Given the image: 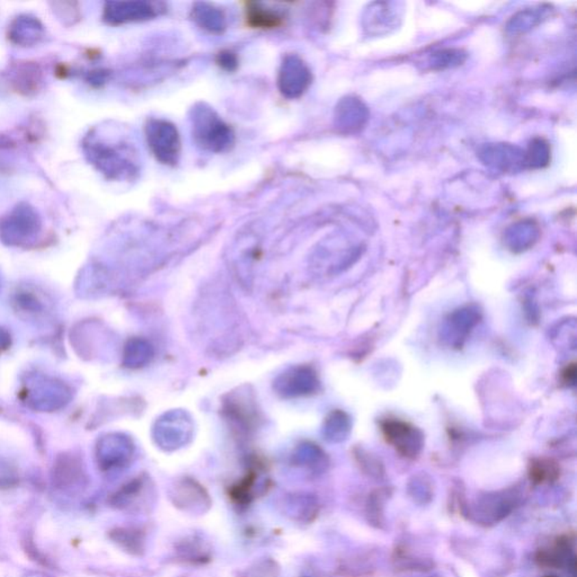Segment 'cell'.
Here are the masks:
<instances>
[{"mask_svg": "<svg viewBox=\"0 0 577 577\" xmlns=\"http://www.w3.org/2000/svg\"><path fill=\"white\" fill-rule=\"evenodd\" d=\"M248 13H249L248 14V19L254 26L272 27V26L279 25L280 21H281V19H279L276 15L260 10V8H249Z\"/></svg>", "mask_w": 577, "mask_h": 577, "instance_id": "52a82bcc", "label": "cell"}, {"mask_svg": "<svg viewBox=\"0 0 577 577\" xmlns=\"http://www.w3.org/2000/svg\"><path fill=\"white\" fill-rule=\"evenodd\" d=\"M559 471L558 463L547 458L535 459L530 463V479L536 484L554 482L558 478Z\"/></svg>", "mask_w": 577, "mask_h": 577, "instance_id": "5b68a950", "label": "cell"}, {"mask_svg": "<svg viewBox=\"0 0 577 577\" xmlns=\"http://www.w3.org/2000/svg\"><path fill=\"white\" fill-rule=\"evenodd\" d=\"M171 498L175 506L184 511L193 508L194 511L197 508H204H204H208L211 505L209 494L204 486L193 479L186 478L178 482Z\"/></svg>", "mask_w": 577, "mask_h": 577, "instance_id": "7a4b0ae2", "label": "cell"}, {"mask_svg": "<svg viewBox=\"0 0 577 577\" xmlns=\"http://www.w3.org/2000/svg\"><path fill=\"white\" fill-rule=\"evenodd\" d=\"M182 557L185 561L191 563H206L210 561V556L208 552L204 550V547L197 543V540H192L190 543H185V548L180 549Z\"/></svg>", "mask_w": 577, "mask_h": 577, "instance_id": "8992f818", "label": "cell"}, {"mask_svg": "<svg viewBox=\"0 0 577 577\" xmlns=\"http://www.w3.org/2000/svg\"><path fill=\"white\" fill-rule=\"evenodd\" d=\"M113 539L120 543L127 552L141 556L145 552L146 535L138 529H118L112 533Z\"/></svg>", "mask_w": 577, "mask_h": 577, "instance_id": "3957f363", "label": "cell"}, {"mask_svg": "<svg viewBox=\"0 0 577 577\" xmlns=\"http://www.w3.org/2000/svg\"><path fill=\"white\" fill-rule=\"evenodd\" d=\"M575 374H576V367H575V363H572V365L566 367L561 376H563V379L566 384H571L575 380Z\"/></svg>", "mask_w": 577, "mask_h": 577, "instance_id": "ba28073f", "label": "cell"}, {"mask_svg": "<svg viewBox=\"0 0 577 577\" xmlns=\"http://www.w3.org/2000/svg\"><path fill=\"white\" fill-rule=\"evenodd\" d=\"M255 482H256V471L251 470L244 479H241V482L229 489V498L236 506H239V508L249 506L254 498L253 487H254Z\"/></svg>", "mask_w": 577, "mask_h": 577, "instance_id": "277c9868", "label": "cell"}, {"mask_svg": "<svg viewBox=\"0 0 577 577\" xmlns=\"http://www.w3.org/2000/svg\"><path fill=\"white\" fill-rule=\"evenodd\" d=\"M381 431L388 443L393 444L405 457H414L421 447V435L415 428L400 419H387L381 423Z\"/></svg>", "mask_w": 577, "mask_h": 577, "instance_id": "6da1fadb", "label": "cell"}]
</instances>
